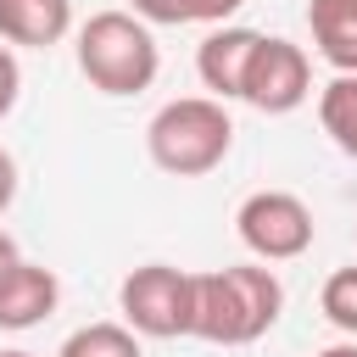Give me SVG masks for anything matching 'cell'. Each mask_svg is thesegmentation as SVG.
I'll return each instance as SVG.
<instances>
[{
	"label": "cell",
	"instance_id": "1",
	"mask_svg": "<svg viewBox=\"0 0 357 357\" xmlns=\"http://www.w3.org/2000/svg\"><path fill=\"white\" fill-rule=\"evenodd\" d=\"M284 312V284L262 262H234L195 273V307H190V335L212 346H251L262 340Z\"/></svg>",
	"mask_w": 357,
	"mask_h": 357
},
{
	"label": "cell",
	"instance_id": "2",
	"mask_svg": "<svg viewBox=\"0 0 357 357\" xmlns=\"http://www.w3.org/2000/svg\"><path fill=\"white\" fill-rule=\"evenodd\" d=\"M229 145H234V117L212 95H178L145 123V151L173 178H201L223 167Z\"/></svg>",
	"mask_w": 357,
	"mask_h": 357
},
{
	"label": "cell",
	"instance_id": "3",
	"mask_svg": "<svg viewBox=\"0 0 357 357\" xmlns=\"http://www.w3.org/2000/svg\"><path fill=\"white\" fill-rule=\"evenodd\" d=\"M162 50L151 39V22H139L134 11H95L78 28V73L100 89V95H139L156 84Z\"/></svg>",
	"mask_w": 357,
	"mask_h": 357
},
{
	"label": "cell",
	"instance_id": "4",
	"mask_svg": "<svg viewBox=\"0 0 357 357\" xmlns=\"http://www.w3.org/2000/svg\"><path fill=\"white\" fill-rule=\"evenodd\" d=\"M117 307H123V324H128L134 335H151V340L190 335L195 273H184V268H173V262H145V268H134V273L117 284Z\"/></svg>",
	"mask_w": 357,
	"mask_h": 357
},
{
	"label": "cell",
	"instance_id": "5",
	"mask_svg": "<svg viewBox=\"0 0 357 357\" xmlns=\"http://www.w3.org/2000/svg\"><path fill=\"white\" fill-rule=\"evenodd\" d=\"M234 234L257 262H296L312 245V206L290 190H251L234 212Z\"/></svg>",
	"mask_w": 357,
	"mask_h": 357
},
{
	"label": "cell",
	"instance_id": "6",
	"mask_svg": "<svg viewBox=\"0 0 357 357\" xmlns=\"http://www.w3.org/2000/svg\"><path fill=\"white\" fill-rule=\"evenodd\" d=\"M307 95H312V61H307V50L290 45V39H279V33H262L251 78H245V106H257L268 117H284Z\"/></svg>",
	"mask_w": 357,
	"mask_h": 357
},
{
	"label": "cell",
	"instance_id": "7",
	"mask_svg": "<svg viewBox=\"0 0 357 357\" xmlns=\"http://www.w3.org/2000/svg\"><path fill=\"white\" fill-rule=\"evenodd\" d=\"M257 45H262V33L257 28H240V22H223V28H212L201 39L195 73L212 89V100H245V78H251Z\"/></svg>",
	"mask_w": 357,
	"mask_h": 357
},
{
	"label": "cell",
	"instance_id": "8",
	"mask_svg": "<svg viewBox=\"0 0 357 357\" xmlns=\"http://www.w3.org/2000/svg\"><path fill=\"white\" fill-rule=\"evenodd\" d=\"M61 301V279L45 262H11V273L0 279V329H33L56 312Z\"/></svg>",
	"mask_w": 357,
	"mask_h": 357
},
{
	"label": "cell",
	"instance_id": "9",
	"mask_svg": "<svg viewBox=\"0 0 357 357\" xmlns=\"http://www.w3.org/2000/svg\"><path fill=\"white\" fill-rule=\"evenodd\" d=\"M73 33V0H0V39L22 50H50Z\"/></svg>",
	"mask_w": 357,
	"mask_h": 357
},
{
	"label": "cell",
	"instance_id": "10",
	"mask_svg": "<svg viewBox=\"0 0 357 357\" xmlns=\"http://www.w3.org/2000/svg\"><path fill=\"white\" fill-rule=\"evenodd\" d=\"M307 28L318 56L357 78V0H307Z\"/></svg>",
	"mask_w": 357,
	"mask_h": 357
},
{
	"label": "cell",
	"instance_id": "11",
	"mask_svg": "<svg viewBox=\"0 0 357 357\" xmlns=\"http://www.w3.org/2000/svg\"><path fill=\"white\" fill-rule=\"evenodd\" d=\"M318 123L324 134L335 139V151H346L357 162V78L351 73H335L324 89H318Z\"/></svg>",
	"mask_w": 357,
	"mask_h": 357
},
{
	"label": "cell",
	"instance_id": "12",
	"mask_svg": "<svg viewBox=\"0 0 357 357\" xmlns=\"http://www.w3.org/2000/svg\"><path fill=\"white\" fill-rule=\"evenodd\" d=\"M56 357H139V335L128 324H84L56 346Z\"/></svg>",
	"mask_w": 357,
	"mask_h": 357
},
{
	"label": "cell",
	"instance_id": "13",
	"mask_svg": "<svg viewBox=\"0 0 357 357\" xmlns=\"http://www.w3.org/2000/svg\"><path fill=\"white\" fill-rule=\"evenodd\" d=\"M318 307H324V318H329L340 335H357V262H346V268H335V273L324 279Z\"/></svg>",
	"mask_w": 357,
	"mask_h": 357
},
{
	"label": "cell",
	"instance_id": "14",
	"mask_svg": "<svg viewBox=\"0 0 357 357\" xmlns=\"http://www.w3.org/2000/svg\"><path fill=\"white\" fill-rule=\"evenodd\" d=\"M17 95H22V67H17V50L0 39V117H11Z\"/></svg>",
	"mask_w": 357,
	"mask_h": 357
},
{
	"label": "cell",
	"instance_id": "15",
	"mask_svg": "<svg viewBox=\"0 0 357 357\" xmlns=\"http://www.w3.org/2000/svg\"><path fill=\"white\" fill-rule=\"evenodd\" d=\"M128 6H134V17H139V22H162V28L190 22V17H184V0H128Z\"/></svg>",
	"mask_w": 357,
	"mask_h": 357
},
{
	"label": "cell",
	"instance_id": "16",
	"mask_svg": "<svg viewBox=\"0 0 357 357\" xmlns=\"http://www.w3.org/2000/svg\"><path fill=\"white\" fill-rule=\"evenodd\" d=\"M240 6H245V0H184V17H190V22H212V28H223Z\"/></svg>",
	"mask_w": 357,
	"mask_h": 357
},
{
	"label": "cell",
	"instance_id": "17",
	"mask_svg": "<svg viewBox=\"0 0 357 357\" xmlns=\"http://www.w3.org/2000/svg\"><path fill=\"white\" fill-rule=\"evenodd\" d=\"M17 201V162H11V151L0 145V212Z\"/></svg>",
	"mask_w": 357,
	"mask_h": 357
},
{
	"label": "cell",
	"instance_id": "18",
	"mask_svg": "<svg viewBox=\"0 0 357 357\" xmlns=\"http://www.w3.org/2000/svg\"><path fill=\"white\" fill-rule=\"evenodd\" d=\"M11 262H22V251H17V240H11L6 229H0V279L11 273Z\"/></svg>",
	"mask_w": 357,
	"mask_h": 357
},
{
	"label": "cell",
	"instance_id": "19",
	"mask_svg": "<svg viewBox=\"0 0 357 357\" xmlns=\"http://www.w3.org/2000/svg\"><path fill=\"white\" fill-rule=\"evenodd\" d=\"M318 357H357V340H340V346H324Z\"/></svg>",
	"mask_w": 357,
	"mask_h": 357
},
{
	"label": "cell",
	"instance_id": "20",
	"mask_svg": "<svg viewBox=\"0 0 357 357\" xmlns=\"http://www.w3.org/2000/svg\"><path fill=\"white\" fill-rule=\"evenodd\" d=\"M0 357H33V351H17V346H11V351H0Z\"/></svg>",
	"mask_w": 357,
	"mask_h": 357
}]
</instances>
